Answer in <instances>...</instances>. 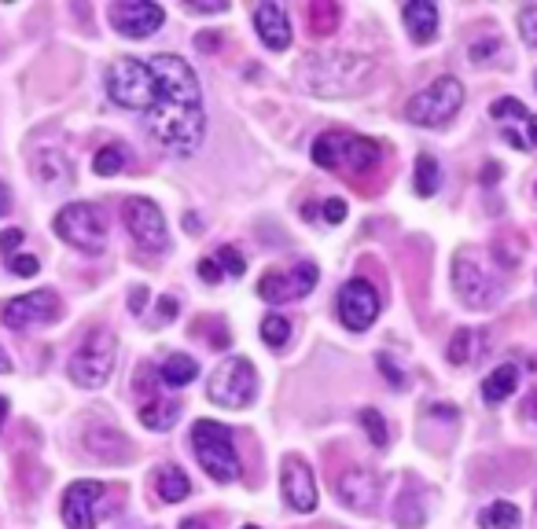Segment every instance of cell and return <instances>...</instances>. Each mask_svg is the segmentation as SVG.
Masks as SVG:
<instances>
[{
    "mask_svg": "<svg viewBox=\"0 0 537 529\" xmlns=\"http://www.w3.org/2000/svg\"><path fill=\"white\" fill-rule=\"evenodd\" d=\"M103 85H107L111 103L126 107V111L148 114L159 103V81H155V70H151L148 59H137V56L115 59L107 67V74H103Z\"/></svg>",
    "mask_w": 537,
    "mask_h": 529,
    "instance_id": "277c9868",
    "label": "cell"
},
{
    "mask_svg": "<svg viewBox=\"0 0 537 529\" xmlns=\"http://www.w3.org/2000/svg\"><path fill=\"white\" fill-rule=\"evenodd\" d=\"M195 375H199V364L188 353H170L159 364V383L170 386V390H184L188 383H195Z\"/></svg>",
    "mask_w": 537,
    "mask_h": 529,
    "instance_id": "d4e9b609",
    "label": "cell"
},
{
    "mask_svg": "<svg viewBox=\"0 0 537 529\" xmlns=\"http://www.w3.org/2000/svg\"><path fill=\"white\" fill-rule=\"evenodd\" d=\"M379 316V294L368 280H350L339 291V320L350 331H368Z\"/></svg>",
    "mask_w": 537,
    "mask_h": 529,
    "instance_id": "2e32d148",
    "label": "cell"
},
{
    "mask_svg": "<svg viewBox=\"0 0 537 529\" xmlns=\"http://www.w3.org/2000/svg\"><path fill=\"white\" fill-rule=\"evenodd\" d=\"M320 272L313 261H298L291 269H273L265 272L262 280H258V298L269 305H280V302H291V298H306L313 287H317Z\"/></svg>",
    "mask_w": 537,
    "mask_h": 529,
    "instance_id": "7c38bea8",
    "label": "cell"
},
{
    "mask_svg": "<svg viewBox=\"0 0 537 529\" xmlns=\"http://www.w3.org/2000/svg\"><path fill=\"white\" fill-rule=\"evenodd\" d=\"M490 118L501 129L504 144L519 147V151H534L537 147V114H530L519 100L504 96L490 107Z\"/></svg>",
    "mask_w": 537,
    "mask_h": 529,
    "instance_id": "9a60e30c",
    "label": "cell"
},
{
    "mask_svg": "<svg viewBox=\"0 0 537 529\" xmlns=\"http://www.w3.org/2000/svg\"><path fill=\"white\" fill-rule=\"evenodd\" d=\"M30 166H34V177L45 184V188H67V184L74 181L70 158L63 155V151H56V147H41V151H34Z\"/></svg>",
    "mask_w": 537,
    "mask_h": 529,
    "instance_id": "44dd1931",
    "label": "cell"
},
{
    "mask_svg": "<svg viewBox=\"0 0 537 529\" xmlns=\"http://www.w3.org/2000/svg\"><path fill=\"white\" fill-rule=\"evenodd\" d=\"M309 30L317 37H328L339 30V19H343V12H339V4H332V0H317V4H309Z\"/></svg>",
    "mask_w": 537,
    "mask_h": 529,
    "instance_id": "f1b7e54d",
    "label": "cell"
},
{
    "mask_svg": "<svg viewBox=\"0 0 537 529\" xmlns=\"http://www.w3.org/2000/svg\"><path fill=\"white\" fill-rule=\"evenodd\" d=\"M118 342L115 335L107 331V327H96V331H89L85 335V342L78 346V353L70 357L67 372L70 379L78 386H85V390H96V386H103L107 379H111V372H115V361H118Z\"/></svg>",
    "mask_w": 537,
    "mask_h": 529,
    "instance_id": "ba28073f",
    "label": "cell"
},
{
    "mask_svg": "<svg viewBox=\"0 0 537 529\" xmlns=\"http://www.w3.org/2000/svg\"><path fill=\"white\" fill-rule=\"evenodd\" d=\"M482 181H486V184H497V181H501V166H497V162H490V166L482 169Z\"/></svg>",
    "mask_w": 537,
    "mask_h": 529,
    "instance_id": "681fc988",
    "label": "cell"
},
{
    "mask_svg": "<svg viewBox=\"0 0 537 529\" xmlns=\"http://www.w3.org/2000/svg\"><path fill=\"white\" fill-rule=\"evenodd\" d=\"M195 48H199V52H214V48H218V37H214V34H199V37H195Z\"/></svg>",
    "mask_w": 537,
    "mask_h": 529,
    "instance_id": "7dc6e473",
    "label": "cell"
},
{
    "mask_svg": "<svg viewBox=\"0 0 537 529\" xmlns=\"http://www.w3.org/2000/svg\"><path fill=\"white\" fill-rule=\"evenodd\" d=\"M8 269H12V276H23V280H30V276H37V272H41V261H37L34 254H15V258H8Z\"/></svg>",
    "mask_w": 537,
    "mask_h": 529,
    "instance_id": "74e56055",
    "label": "cell"
},
{
    "mask_svg": "<svg viewBox=\"0 0 537 529\" xmlns=\"http://www.w3.org/2000/svg\"><path fill=\"white\" fill-rule=\"evenodd\" d=\"M148 287H133V291H129V313H144V309H148Z\"/></svg>",
    "mask_w": 537,
    "mask_h": 529,
    "instance_id": "f6af8a7d",
    "label": "cell"
},
{
    "mask_svg": "<svg viewBox=\"0 0 537 529\" xmlns=\"http://www.w3.org/2000/svg\"><path fill=\"white\" fill-rule=\"evenodd\" d=\"M122 221H126L129 236L144 254H162L170 247V232H166V217L151 199H126L122 206Z\"/></svg>",
    "mask_w": 537,
    "mask_h": 529,
    "instance_id": "8fae6325",
    "label": "cell"
},
{
    "mask_svg": "<svg viewBox=\"0 0 537 529\" xmlns=\"http://www.w3.org/2000/svg\"><path fill=\"white\" fill-rule=\"evenodd\" d=\"M85 449H89L92 456H96V460H103V463L129 460L126 434H118V430H111V427H92L89 434H85Z\"/></svg>",
    "mask_w": 537,
    "mask_h": 529,
    "instance_id": "603a6c76",
    "label": "cell"
},
{
    "mask_svg": "<svg viewBox=\"0 0 537 529\" xmlns=\"http://www.w3.org/2000/svg\"><path fill=\"white\" fill-rule=\"evenodd\" d=\"M453 287L468 309H493L501 302V280L471 254H457V261H453Z\"/></svg>",
    "mask_w": 537,
    "mask_h": 529,
    "instance_id": "30bf717a",
    "label": "cell"
},
{
    "mask_svg": "<svg viewBox=\"0 0 537 529\" xmlns=\"http://www.w3.org/2000/svg\"><path fill=\"white\" fill-rule=\"evenodd\" d=\"M218 265H221V272H225V276H236V280L247 272V261H243V254L236 247H221L218 250Z\"/></svg>",
    "mask_w": 537,
    "mask_h": 529,
    "instance_id": "d590c367",
    "label": "cell"
},
{
    "mask_svg": "<svg viewBox=\"0 0 537 529\" xmlns=\"http://www.w3.org/2000/svg\"><path fill=\"white\" fill-rule=\"evenodd\" d=\"M155 493H159L162 504H181L184 496L192 493V482H188V474L181 471V467H159L155 471Z\"/></svg>",
    "mask_w": 537,
    "mask_h": 529,
    "instance_id": "484cf974",
    "label": "cell"
},
{
    "mask_svg": "<svg viewBox=\"0 0 537 529\" xmlns=\"http://www.w3.org/2000/svg\"><path fill=\"white\" fill-rule=\"evenodd\" d=\"M493 52H501V41H497V37L471 45V59H475V63H486V56H493Z\"/></svg>",
    "mask_w": 537,
    "mask_h": 529,
    "instance_id": "60d3db41",
    "label": "cell"
},
{
    "mask_svg": "<svg viewBox=\"0 0 537 529\" xmlns=\"http://www.w3.org/2000/svg\"><path fill=\"white\" fill-rule=\"evenodd\" d=\"M376 74V63L350 52H332V56H309L302 67V85L317 96H346L361 92Z\"/></svg>",
    "mask_w": 537,
    "mask_h": 529,
    "instance_id": "3957f363",
    "label": "cell"
},
{
    "mask_svg": "<svg viewBox=\"0 0 537 529\" xmlns=\"http://www.w3.org/2000/svg\"><path fill=\"white\" fill-rule=\"evenodd\" d=\"M192 452L214 482H236V478H240L236 441H232V430L225 427V423L199 419V423L192 427Z\"/></svg>",
    "mask_w": 537,
    "mask_h": 529,
    "instance_id": "5b68a950",
    "label": "cell"
},
{
    "mask_svg": "<svg viewBox=\"0 0 537 529\" xmlns=\"http://www.w3.org/2000/svg\"><path fill=\"white\" fill-rule=\"evenodd\" d=\"M92 169H96V177H118V173L126 169V147L122 144L100 147L96 158H92Z\"/></svg>",
    "mask_w": 537,
    "mask_h": 529,
    "instance_id": "d6a6232c",
    "label": "cell"
},
{
    "mask_svg": "<svg viewBox=\"0 0 537 529\" xmlns=\"http://www.w3.org/2000/svg\"><path fill=\"white\" fill-rule=\"evenodd\" d=\"M361 427L368 430V438H372L376 449H387L390 434H387V423H383V416H379L376 408H361Z\"/></svg>",
    "mask_w": 537,
    "mask_h": 529,
    "instance_id": "e575fe53",
    "label": "cell"
},
{
    "mask_svg": "<svg viewBox=\"0 0 537 529\" xmlns=\"http://www.w3.org/2000/svg\"><path fill=\"white\" fill-rule=\"evenodd\" d=\"M177 313H181V302H177L173 294H166V298H162V302H159V324L173 320V316H177Z\"/></svg>",
    "mask_w": 537,
    "mask_h": 529,
    "instance_id": "bcb514c9",
    "label": "cell"
},
{
    "mask_svg": "<svg viewBox=\"0 0 537 529\" xmlns=\"http://www.w3.org/2000/svg\"><path fill=\"white\" fill-rule=\"evenodd\" d=\"M394 522L401 529H423V500L412 489L398 496V504H394Z\"/></svg>",
    "mask_w": 537,
    "mask_h": 529,
    "instance_id": "4dcf8cb0",
    "label": "cell"
},
{
    "mask_svg": "<svg viewBox=\"0 0 537 529\" xmlns=\"http://www.w3.org/2000/svg\"><path fill=\"white\" fill-rule=\"evenodd\" d=\"M8 210H12V192H8V184L0 181V217H8Z\"/></svg>",
    "mask_w": 537,
    "mask_h": 529,
    "instance_id": "c3c4849f",
    "label": "cell"
},
{
    "mask_svg": "<svg viewBox=\"0 0 537 529\" xmlns=\"http://www.w3.org/2000/svg\"><path fill=\"white\" fill-rule=\"evenodd\" d=\"M107 19H111V26L122 37L144 41V37H151L166 23V12H162L159 4H151V0H118V4H111Z\"/></svg>",
    "mask_w": 537,
    "mask_h": 529,
    "instance_id": "5bb4252c",
    "label": "cell"
},
{
    "mask_svg": "<svg viewBox=\"0 0 537 529\" xmlns=\"http://www.w3.org/2000/svg\"><path fill=\"white\" fill-rule=\"evenodd\" d=\"M519 522H523V515H519V507L508 504V500H497V504H490L479 515L482 529H519Z\"/></svg>",
    "mask_w": 537,
    "mask_h": 529,
    "instance_id": "f546056e",
    "label": "cell"
},
{
    "mask_svg": "<svg viewBox=\"0 0 537 529\" xmlns=\"http://www.w3.org/2000/svg\"><path fill=\"white\" fill-rule=\"evenodd\" d=\"M479 342H486L479 331H471V327H460L457 335L449 338V364H457V368L471 364V361H475V353H479Z\"/></svg>",
    "mask_w": 537,
    "mask_h": 529,
    "instance_id": "83f0119b",
    "label": "cell"
},
{
    "mask_svg": "<svg viewBox=\"0 0 537 529\" xmlns=\"http://www.w3.org/2000/svg\"><path fill=\"white\" fill-rule=\"evenodd\" d=\"M519 34L530 48H537V4H526L519 12Z\"/></svg>",
    "mask_w": 537,
    "mask_h": 529,
    "instance_id": "8d00e7d4",
    "label": "cell"
},
{
    "mask_svg": "<svg viewBox=\"0 0 537 529\" xmlns=\"http://www.w3.org/2000/svg\"><path fill=\"white\" fill-rule=\"evenodd\" d=\"M184 8H188V12H195V15H221V12H229V4H225V0H218V4H199V0H188Z\"/></svg>",
    "mask_w": 537,
    "mask_h": 529,
    "instance_id": "ee69618b",
    "label": "cell"
},
{
    "mask_svg": "<svg viewBox=\"0 0 537 529\" xmlns=\"http://www.w3.org/2000/svg\"><path fill=\"white\" fill-rule=\"evenodd\" d=\"M177 419H181V405H177V401L155 397V401H144V405H140V423L148 430H170Z\"/></svg>",
    "mask_w": 537,
    "mask_h": 529,
    "instance_id": "4316f807",
    "label": "cell"
},
{
    "mask_svg": "<svg viewBox=\"0 0 537 529\" xmlns=\"http://www.w3.org/2000/svg\"><path fill=\"white\" fill-rule=\"evenodd\" d=\"M206 397L221 408H247L258 397V372L247 357H229L206 383Z\"/></svg>",
    "mask_w": 537,
    "mask_h": 529,
    "instance_id": "9c48e42d",
    "label": "cell"
},
{
    "mask_svg": "<svg viewBox=\"0 0 537 529\" xmlns=\"http://www.w3.org/2000/svg\"><path fill=\"white\" fill-rule=\"evenodd\" d=\"M63 316V302H59L56 291H34L23 294V298H12L0 309V320L12 327V331H23V327H48L56 324Z\"/></svg>",
    "mask_w": 537,
    "mask_h": 529,
    "instance_id": "4fadbf2b",
    "label": "cell"
},
{
    "mask_svg": "<svg viewBox=\"0 0 537 529\" xmlns=\"http://www.w3.org/2000/svg\"><path fill=\"white\" fill-rule=\"evenodd\" d=\"M291 338V320L287 316H280V313H269L262 320V342L269 349H280Z\"/></svg>",
    "mask_w": 537,
    "mask_h": 529,
    "instance_id": "836d02e7",
    "label": "cell"
},
{
    "mask_svg": "<svg viewBox=\"0 0 537 529\" xmlns=\"http://www.w3.org/2000/svg\"><path fill=\"white\" fill-rule=\"evenodd\" d=\"M438 188H442V169L431 155H420L416 158V195L431 199Z\"/></svg>",
    "mask_w": 537,
    "mask_h": 529,
    "instance_id": "1f68e13d",
    "label": "cell"
},
{
    "mask_svg": "<svg viewBox=\"0 0 537 529\" xmlns=\"http://www.w3.org/2000/svg\"><path fill=\"white\" fill-rule=\"evenodd\" d=\"M515 386H519V368L515 364H501V368H493L482 379V401L486 405H501V401H508L515 394Z\"/></svg>",
    "mask_w": 537,
    "mask_h": 529,
    "instance_id": "cb8c5ba5",
    "label": "cell"
},
{
    "mask_svg": "<svg viewBox=\"0 0 537 529\" xmlns=\"http://www.w3.org/2000/svg\"><path fill=\"white\" fill-rule=\"evenodd\" d=\"M225 272H221V265H218V258H203L199 261V280H206V283H218Z\"/></svg>",
    "mask_w": 537,
    "mask_h": 529,
    "instance_id": "7bdbcfd3",
    "label": "cell"
},
{
    "mask_svg": "<svg viewBox=\"0 0 537 529\" xmlns=\"http://www.w3.org/2000/svg\"><path fill=\"white\" fill-rule=\"evenodd\" d=\"M401 19H405V30L416 45H431L438 37V8L431 0H409L401 8Z\"/></svg>",
    "mask_w": 537,
    "mask_h": 529,
    "instance_id": "7402d4cb",
    "label": "cell"
},
{
    "mask_svg": "<svg viewBox=\"0 0 537 529\" xmlns=\"http://www.w3.org/2000/svg\"><path fill=\"white\" fill-rule=\"evenodd\" d=\"M320 214H324V221H332V225H343V221H346V203H343V199H328Z\"/></svg>",
    "mask_w": 537,
    "mask_h": 529,
    "instance_id": "b9f144b4",
    "label": "cell"
},
{
    "mask_svg": "<svg viewBox=\"0 0 537 529\" xmlns=\"http://www.w3.org/2000/svg\"><path fill=\"white\" fill-rule=\"evenodd\" d=\"M8 372H12V357L0 349V375H8Z\"/></svg>",
    "mask_w": 537,
    "mask_h": 529,
    "instance_id": "816d5d0a",
    "label": "cell"
},
{
    "mask_svg": "<svg viewBox=\"0 0 537 529\" xmlns=\"http://www.w3.org/2000/svg\"><path fill=\"white\" fill-rule=\"evenodd\" d=\"M56 236L81 254H103L107 247V217L96 203H70L52 221Z\"/></svg>",
    "mask_w": 537,
    "mask_h": 529,
    "instance_id": "52a82bcc",
    "label": "cell"
},
{
    "mask_svg": "<svg viewBox=\"0 0 537 529\" xmlns=\"http://www.w3.org/2000/svg\"><path fill=\"white\" fill-rule=\"evenodd\" d=\"M464 107V85H460L453 74L431 81L423 92H416L409 103H405V118L412 125H423V129H442L457 118V111Z\"/></svg>",
    "mask_w": 537,
    "mask_h": 529,
    "instance_id": "8992f818",
    "label": "cell"
},
{
    "mask_svg": "<svg viewBox=\"0 0 537 529\" xmlns=\"http://www.w3.org/2000/svg\"><path fill=\"white\" fill-rule=\"evenodd\" d=\"M254 26H258V37H262L265 48L284 52V48L291 45V23H287L284 4H273V0L258 4V8H254Z\"/></svg>",
    "mask_w": 537,
    "mask_h": 529,
    "instance_id": "ffe728a7",
    "label": "cell"
},
{
    "mask_svg": "<svg viewBox=\"0 0 537 529\" xmlns=\"http://www.w3.org/2000/svg\"><path fill=\"white\" fill-rule=\"evenodd\" d=\"M181 529H210V526H206L203 518H184V522H181Z\"/></svg>",
    "mask_w": 537,
    "mask_h": 529,
    "instance_id": "f907efd6",
    "label": "cell"
},
{
    "mask_svg": "<svg viewBox=\"0 0 537 529\" xmlns=\"http://www.w3.org/2000/svg\"><path fill=\"white\" fill-rule=\"evenodd\" d=\"M148 133L159 140L170 155H195L199 147H203V136H206V111L203 103H173V100H162L155 103L148 111Z\"/></svg>",
    "mask_w": 537,
    "mask_h": 529,
    "instance_id": "6da1fadb",
    "label": "cell"
},
{
    "mask_svg": "<svg viewBox=\"0 0 537 529\" xmlns=\"http://www.w3.org/2000/svg\"><path fill=\"white\" fill-rule=\"evenodd\" d=\"M107 485L96 478H81L63 493V526L67 529H96V507H100Z\"/></svg>",
    "mask_w": 537,
    "mask_h": 529,
    "instance_id": "e0dca14e",
    "label": "cell"
},
{
    "mask_svg": "<svg viewBox=\"0 0 537 529\" xmlns=\"http://www.w3.org/2000/svg\"><path fill=\"white\" fill-rule=\"evenodd\" d=\"M379 372L387 375V383L394 386V390H405V375L398 372V364L390 361V353H379Z\"/></svg>",
    "mask_w": 537,
    "mask_h": 529,
    "instance_id": "f35d334b",
    "label": "cell"
},
{
    "mask_svg": "<svg viewBox=\"0 0 537 529\" xmlns=\"http://www.w3.org/2000/svg\"><path fill=\"white\" fill-rule=\"evenodd\" d=\"M280 489L291 511L309 515L317 511V478L309 471V463L302 456H284V471H280Z\"/></svg>",
    "mask_w": 537,
    "mask_h": 529,
    "instance_id": "ac0fdd59",
    "label": "cell"
},
{
    "mask_svg": "<svg viewBox=\"0 0 537 529\" xmlns=\"http://www.w3.org/2000/svg\"><path fill=\"white\" fill-rule=\"evenodd\" d=\"M23 228H8V232H0V254L4 258H15V247L23 243Z\"/></svg>",
    "mask_w": 537,
    "mask_h": 529,
    "instance_id": "ab89813d",
    "label": "cell"
},
{
    "mask_svg": "<svg viewBox=\"0 0 537 529\" xmlns=\"http://www.w3.org/2000/svg\"><path fill=\"white\" fill-rule=\"evenodd\" d=\"M313 162L328 173H339L343 181H357V177H368L372 169L379 166L383 158V147L368 136L343 133V129H332V133H320L313 140Z\"/></svg>",
    "mask_w": 537,
    "mask_h": 529,
    "instance_id": "7a4b0ae2",
    "label": "cell"
},
{
    "mask_svg": "<svg viewBox=\"0 0 537 529\" xmlns=\"http://www.w3.org/2000/svg\"><path fill=\"white\" fill-rule=\"evenodd\" d=\"M379 489H383V482H379V474L368 471V467H346V471L335 478V496H339L350 511H361V515H372V511H376Z\"/></svg>",
    "mask_w": 537,
    "mask_h": 529,
    "instance_id": "d6986e66",
    "label": "cell"
},
{
    "mask_svg": "<svg viewBox=\"0 0 537 529\" xmlns=\"http://www.w3.org/2000/svg\"><path fill=\"white\" fill-rule=\"evenodd\" d=\"M243 529H258V526H243Z\"/></svg>",
    "mask_w": 537,
    "mask_h": 529,
    "instance_id": "db71d44e",
    "label": "cell"
},
{
    "mask_svg": "<svg viewBox=\"0 0 537 529\" xmlns=\"http://www.w3.org/2000/svg\"><path fill=\"white\" fill-rule=\"evenodd\" d=\"M4 419H8V397H0V427H4Z\"/></svg>",
    "mask_w": 537,
    "mask_h": 529,
    "instance_id": "f5cc1de1",
    "label": "cell"
}]
</instances>
